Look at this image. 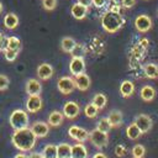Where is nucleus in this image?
Listing matches in <instances>:
<instances>
[{"instance_id":"nucleus-29","label":"nucleus","mask_w":158,"mask_h":158,"mask_svg":"<svg viewBox=\"0 0 158 158\" xmlns=\"http://www.w3.org/2000/svg\"><path fill=\"white\" fill-rule=\"evenodd\" d=\"M99 110L100 109H104L105 107V105H106V102H107V99H106V96L104 95V94H101V93H98V94H95L94 95V98H93V101H91Z\"/></svg>"},{"instance_id":"nucleus-15","label":"nucleus","mask_w":158,"mask_h":158,"mask_svg":"<svg viewBox=\"0 0 158 158\" xmlns=\"http://www.w3.org/2000/svg\"><path fill=\"white\" fill-rule=\"evenodd\" d=\"M42 91V85L37 79H28L26 81V93L30 95H40Z\"/></svg>"},{"instance_id":"nucleus-34","label":"nucleus","mask_w":158,"mask_h":158,"mask_svg":"<svg viewBox=\"0 0 158 158\" xmlns=\"http://www.w3.org/2000/svg\"><path fill=\"white\" fill-rule=\"evenodd\" d=\"M4 54H5V59L9 60V62H14L16 58H17V54H19V51H14V49H5L4 51Z\"/></svg>"},{"instance_id":"nucleus-30","label":"nucleus","mask_w":158,"mask_h":158,"mask_svg":"<svg viewBox=\"0 0 158 158\" xmlns=\"http://www.w3.org/2000/svg\"><path fill=\"white\" fill-rule=\"evenodd\" d=\"M96 128H98L99 131H101V132L109 133L112 127H111V125H110L107 117H102V118L99 120V122H98V125H96Z\"/></svg>"},{"instance_id":"nucleus-25","label":"nucleus","mask_w":158,"mask_h":158,"mask_svg":"<svg viewBox=\"0 0 158 158\" xmlns=\"http://www.w3.org/2000/svg\"><path fill=\"white\" fill-rule=\"evenodd\" d=\"M143 72H144V75L149 79H156L158 78V65L154 64V63H148L144 65L143 68Z\"/></svg>"},{"instance_id":"nucleus-22","label":"nucleus","mask_w":158,"mask_h":158,"mask_svg":"<svg viewBox=\"0 0 158 158\" xmlns=\"http://www.w3.org/2000/svg\"><path fill=\"white\" fill-rule=\"evenodd\" d=\"M72 146L69 143L57 144V158H70Z\"/></svg>"},{"instance_id":"nucleus-11","label":"nucleus","mask_w":158,"mask_h":158,"mask_svg":"<svg viewBox=\"0 0 158 158\" xmlns=\"http://www.w3.org/2000/svg\"><path fill=\"white\" fill-rule=\"evenodd\" d=\"M42 109V99L40 95H30L26 101V110L28 112H37Z\"/></svg>"},{"instance_id":"nucleus-10","label":"nucleus","mask_w":158,"mask_h":158,"mask_svg":"<svg viewBox=\"0 0 158 158\" xmlns=\"http://www.w3.org/2000/svg\"><path fill=\"white\" fill-rule=\"evenodd\" d=\"M69 70L72 75H79L81 73H85V62L84 58H72L69 63Z\"/></svg>"},{"instance_id":"nucleus-41","label":"nucleus","mask_w":158,"mask_h":158,"mask_svg":"<svg viewBox=\"0 0 158 158\" xmlns=\"http://www.w3.org/2000/svg\"><path fill=\"white\" fill-rule=\"evenodd\" d=\"M78 4L85 6L86 9H89L91 5H93V0H78Z\"/></svg>"},{"instance_id":"nucleus-40","label":"nucleus","mask_w":158,"mask_h":158,"mask_svg":"<svg viewBox=\"0 0 158 158\" xmlns=\"http://www.w3.org/2000/svg\"><path fill=\"white\" fill-rule=\"evenodd\" d=\"M106 2H107V0H93V5L94 6H96V7H104L105 5H106Z\"/></svg>"},{"instance_id":"nucleus-2","label":"nucleus","mask_w":158,"mask_h":158,"mask_svg":"<svg viewBox=\"0 0 158 158\" xmlns=\"http://www.w3.org/2000/svg\"><path fill=\"white\" fill-rule=\"evenodd\" d=\"M125 23L123 17L121 16L120 12L116 11H107L104 14V16L101 17V26L102 28L109 32V33H114L116 31H118Z\"/></svg>"},{"instance_id":"nucleus-21","label":"nucleus","mask_w":158,"mask_h":158,"mask_svg":"<svg viewBox=\"0 0 158 158\" xmlns=\"http://www.w3.org/2000/svg\"><path fill=\"white\" fill-rule=\"evenodd\" d=\"M63 118H64V116H63V114L60 112V111H52L49 115H48V125L49 126H53V127H57V126H59V125H62V122H63Z\"/></svg>"},{"instance_id":"nucleus-33","label":"nucleus","mask_w":158,"mask_h":158,"mask_svg":"<svg viewBox=\"0 0 158 158\" xmlns=\"http://www.w3.org/2000/svg\"><path fill=\"white\" fill-rule=\"evenodd\" d=\"M131 153H132V158H143L146 153V148L142 144H135L131 149Z\"/></svg>"},{"instance_id":"nucleus-19","label":"nucleus","mask_w":158,"mask_h":158,"mask_svg":"<svg viewBox=\"0 0 158 158\" xmlns=\"http://www.w3.org/2000/svg\"><path fill=\"white\" fill-rule=\"evenodd\" d=\"M19 25V17L17 15H15L14 12H9L5 15L4 17V26L7 28V30H14Z\"/></svg>"},{"instance_id":"nucleus-32","label":"nucleus","mask_w":158,"mask_h":158,"mask_svg":"<svg viewBox=\"0 0 158 158\" xmlns=\"http://www.w3.org/2000/svg\"><path fill=\"white\" fill-rule=\"evenodd\" d=\"M70 54H72L73 58H84V54H85V48H84V46L80 44V43H75V46H74V48L72 49Z\"/></svg>"},{"instance_id":"nucleus-38","label":"nucleus","mask_w":158,"mask_h":158,"mask_svg":"<svg viewBox=\"0 0 158 158\" xmlns=\"http://www.w3.org/2000/svg\"><path fill=\"white\" fill-rule=\"evenodd\" d=\"M135 4H136V0H121V5L123 7H126V9L132 7Z\"/></svg>"},{"instance_id":"nucleus-26","label":"nucleus","mask_w":158,"mask_h":158,"mask_svg":"<svg viewBox=\"0 0 158 158\" xmlns=\"http://www.w3.org/2000/svg\"><path fill=\"white\" fill-rule=\"evenodd\" d=\"M75 43H77V42L74 41V38H72V37H63V38H62V42H60V48H62L63 52L70 53L72 49L74 48Z\"/></svg>"},{"instance_id":"nucleus-27","label":"nucleus","mask_w":158,"mask_h":158,"mask_svg":"<svg viewBox=\"0 0 158 158\" xmlns=\"http://www.w3.org/2000/svg\"><path fill=\"white\" fill-rule=\"evenodd\" d=\"M41 153H42L43 158H57V146L49 143L43 147Z\"/></svg>"},{"instance_id":"nucleus-12","label":"nucleus","mask_w":158,"mask_h":158,"mask_svg":"<svg viewBox=\"0 0 158 158\" xmlns=\"http://www.w3.org/2000/svg\"><path fill=\"white\" fill-rule=\"evenodd\" d=\"M36 137H46L49 132V125L43 121H36L30 127Z\"/></svg>"},{"instance_id":"nucleus-8","label":"nucleus","mask_w":158,"mask_h":158,"mask_svg":"<svg viewBox=\"0 0 158 158\" xmlns=\"http://www.w3.org/2000/svg\"><path fill=\"white\" fill-rule=\"evenodd\" d=\"M152 25H153L152 23V19L148 15H144V14L138 15L136 17V20H135V27L139 32H147V31H149L152 28Z\"/></svg>"},{"instance_id":"nucleus-3","label":"nucleus","mask_w":158,"mask_h":158,"mask_svg":"<svg viewBox=\"0 0 158 158\" xmlns=\"http://www.w3.org/2000/svg\"><path fill=\"white\" fill-rule=\"evenodd\" d=\"M9 122H10V125L14 130H20V128L28 127V115L25 110L16 109L11 112V115L9 117Z\"/></svg>"},{"instance_id":"nucleus-17","label":"nucleus","mask_w":158,"mask_h":158,"mask_svg":"<svg viewBox=\"0 0 158 158\" xmlns=\"http://www.w3.org/2000/svg\"><path fill=\"white\" fill-rule=\"evenodd\" d=\"M70 14H72V16L74 17V19H77V20H83L85 16H86V14H88V9L85 7V6H83V5H80V4H74L73 6H72V9H70Z\"/></svg>"},{"instance_id":"nucleus-37","label":"nucleus","mask_w":158,"mask_h":158,"mask_svg":"<svg viewBox=\"0 0 158 158\" xmlns=\"http://www.w3.org/2000/svg\"><path fill=\"white\" fill-rule=\"evenodd\" d=\"M115 154H116L117 157H123V156L126 154V147L122 146V144H117V146L115 147Z\"/></svg>"},{"instance_id":"nucleus-13","label":"nucleus","mask_w":158,"mask_h":158,"mask_svg":"<svg viewBox=\"0 0 158 158\" xmlns=\"http://www.w3.org/2000/svg\"><path fill=\"white\" fill-rule=\"evenodd\" d=\"M74 83H75V88L79 89V90H81V91L88 90L89 86H90V84H91L89 75L85 74V73H81L79 75H75L74 77Z\"/></svg>"},{"instance_id":"nucleus-14","label":"nucleus","mask_w":158,"mask_h":158,"mask_svg":"<svg viewBox=\"0 0 158 158\" xmlns=\"http://www.w3.org/2000/svg\"><path fill=\"white\" fill-rule=\"evenodd\" d=\"M37 75L42 80H48L53 75V67L48 63H42L37 67Z\"/></svg>"},{"instance_id":"nucleus-43","label":"nucleus","mask_w":158,"mask_h":158,"mask_svg":"<svg viewBox=\"0 0 158 158\" xmlns=\"http://www.w3.org/2000/svg\"><path fill=\"white\" fill-rule=\"evenodd\" d=\"M93 158H107V156L104 154L102 152H98V153H95V154L93 156Z\"/></svg>"},{"instance_id":"nucleus-4","label":"nucleus","mask_w":158,"mask_h":158,"mask_svg":"<svg viewBox=\"0 0 158 158\" xmlns=\"http://www.w3.org/2000/svg\"><path fill=\"white\" fill-rule=\"evenodd\" d=\"M94 147H96L98 149H101L104 147L107 146L109 143V135L105 133V132H101L99 131L98 128H94L89 132V138H88Z\"/></svg>"},{"instance_id":"nucleus-39","label":"nucleus","mask_w":158,"mask_h":158,"mask_svg":"<svg viewBox=\"0 0 158 158\" xmlns=\"http://www.w3.org/2000/svg\"><path fill=\"white\" fill-rule=\"evenodd\" d=\"M6 49V37L4 36L2 32H0V51Z\"/></svg>"},{"instance_id":"nucleus-6","label":"nucleus","mask_w":158,"mask_h":158,"mask_svg":"<svg viewBox=\"0 0 158 158\" xmlns=\"http://www.w3.org/2000/svg\"><path fill=\"white\" fill-rule=\"evenodd\" d=\"M68 135L72 139H74L79 143H83L89 138V132L85 128L79 127V126H70L68 128Z\"/></svg>"},{"instance_id":"nucleus-35","label":"nucleus","mask_w":158,"mask_h":158,"mask_svg":"<svg viewBox=\"0 0 158 158\" xmlns=\"http://www.w3.org/2000/svg\"><path fill=\"white\" fill-rule=\"evenodd\" d=\"M42 6L46 10L51 11L57 6V0H42Z\"/></svg>"},{"instance_id":"nucleus-9","label":"nucleus","mask_w":158,"mask_h":158,"mask_svg":"<svg viewBox=\"0 0 158 158\" xmlns=\"http://www.w3.org/2000/svg\"><path fill=\"white\" fill-rule=\"evenodd\" d=\"M80 112V106L78 105V102L75 101H67L63 106V116L69 118V120H73L75 118Z\"/></svg>"},{"instance_id":"nucleus-28","label":"nucleus","mask_w":158,"mask_h":158,"mask_svg":"<svg viewBox=\"0 0 158 158\" xmlns=\"http://www.w3.org/2000/svg\"><path fill=\"white\" fill-rule=\"evenodd\" d=\"M6 48L14 49V51H20L21 49V41L15 36H10L6 38Z\"/></svg>"},{"instance_id":"nucleus-18","label":"nucleus","mask_w":158,"mask_h":158,"mask_svg":"<svg viewBox=\"0 0 158 158\" xmlns=\"http://www.w3.org/2000/svg\"><path fill=\"white\" fill-rule=\"evenodd\" d=\"M107 120H109L111 127H118V126H121L122 120H123L122 112L120 110H112V111H110V114L107 116Z\"/></svg>"},{"instance_id":"nucleus-20","label":"nucleus","mask_w":158,"mask_h":158,"mask_svg":"<svg viewBox=\"0 0 158 158\" xmlns=\"http://www.w3.org/2000/svg\"><path fill=\"white\" fill-rule=\"evenodd\" d=\"M135 91V85L132 81L130 80H123L121 84H120V94L123 96V98H128L133 94Z\"/></svg>"},{"instance_id":"nucleus-7","label":"nucleus","mask_w":158,"mask_h":158,"mask_svg":"<svg viewBox=\"0 0 158 158\" xmlns=\"http://www.w3.org/2000/svg\"><path fill=\"white\" fill-rule=\"evenodd\" d=\"M133 122L136 123V126L139 128V131H141L142 133H147V132L152 128V126H153L152 118H151L148 115H146V114H139V115H137Z\"/></svg>"},{"instance_id":"nucleus-45","label":"nucleus","mask_w":158,"mask_h":158,"mask_svg":"<svg viewBox=\"0 0 158 158\" xmlns=\"http://www.w3.org/2000/svg\"><path fill=\"white\" fill-rule=\"evenodd\" d=\"M1 12H2V4L0 2V14H1Z\"/></svg>"},{"instance_id":"nucleus-42","label":"nucleus","mask_w":158,"mask_h":158,"mask_svg":"<svg viewBox=\"0 0 158 158\" xmlns=\"http://www.w3.org/2000/svg\"><path fill=\"white\" fill-rule=\"evenodd\" d=\"M28 158H43V156H42V153H38V152H32V153L28 156Z\"/></svg>"},{"instance_id":"nucleus-31","label":"nucleus","mask_w":158,"mask_h":158,"mask_svg":"<svg viewBox=\"0 0 158 158\" xmlns=\"http://www.w3.org/2000/svg\"><path fill=\"white\" fill-rule=\"evenodd\" d=\"M98 112H99V109H98L93 102L88 104V105L84 107V114H85V116L89 117V118H94V117H96Z\"/></svg>"},{"instance_id":"nucleus-44","label":"nucleus","mask_w":158,"mask_h":158,"mask_svg":"<svg viewBox=\"0 0 158 158\" xmlns=\"http://www.w3.org/2000/svg\"><path fill=\"white\" fill-rule=\"evenodd\" d=\"M14 158H28V156L25 154V153H19V154H16Z\"/></svg>"},{"instance_id":"nucleus-1","label":"nucleus","mask_w":158,"mask_h":158,"mask_svg":"<svg viewBox=\"0 0 158 158\" xmlns=\"http://www.w3.org/2000/svg\"><path fill=\"white\" fill-rule=\"evenodd\" d=\"M37 141V137L32 132L30 127L15 130L12 136H11V143L14 144L15 148H17L21 152H30L35 147Z\"/></svg>"},{"instance_id":"nucleus-36","label":"nucleus","mask_w":158,"mask_h":158,"mask_svg":"<svg viewBox=\"0 0 158 158\" xmlns=\"http://www.w3.org/2000/svg\"><path fill=\"white\" fill-rule=\"evenodd\" d=\"M9 84H10L9 78L4 74H0V90H6L9 88Z\"/></svg>"},{"instance_id":"nucleus-23","label":"nucleus","mask_w":158,"mask_h":158,"mask_svg":"<svg viewBox=\"0 0 158 158\" xmlns=\"http://www.w3.org/2000/svg\"><path fill=\"white\" fill-rule=\"evenodd\" d=\"M139 95H141V99L143 101H152L154 99V96H156V90L151 85H144L141 89Z\"/></svg>"},{"instance_id":"nucleus-5","label":"nucleus","mask_w":158,"mask_h":158,"mask_svg":"<svg viewBox=\"0 0 158 158\" xmlns=\"http://www.w3.org/2000/svg\"><path fill=\"white\" fill-rule=\"evenodd\" d=\"M57 88L62 94L68 95V94L73 93V90L75 89L74 79L72 77H60L57 81Z\"/></svg>"},{"instance_id":"nucleus-24","label":"nucleus","mask_w":158,"mask_h":158,"mask_svg":"<svg viewBox=\"0 0 158 158\" xmlns=\"http://www.w3.org/2000/svg\"><path fill=\"white\" fill-rule=\"evenodd\" d=\"M126 135H127V137H128L130 139L135 141V139H138V138L141 137L142 132H141L139 128L136 126V123L132 122V123H130V125L127 126V128H126Z\"/></svg>"},{"instance_id":"nucleus-16","label":"nucleus","mask_w":158,"mask_h":158,"mask_svg":"<svg viewBox=\"0 0 158 158\" xmlns=\"http://www.w3.org/2000/svg\"><path fill=\"white\" fill-rule=\"evenodd\" d=\"M70 158H88V149L83 143H77L72 146Z\"/></svg>"}]
</instances>
